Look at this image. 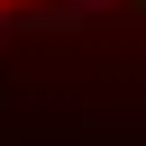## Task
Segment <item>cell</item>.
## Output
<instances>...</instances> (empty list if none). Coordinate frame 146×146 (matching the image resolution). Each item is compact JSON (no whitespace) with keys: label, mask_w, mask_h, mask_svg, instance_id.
Segmentation results:
<instances>
[{"label":"cell","mask_w":146,"mask_h":146,"mask_svg":"<svg viewBox=\"0 0 146 146\" xmlns=\"http://www.w3.org/2000/svg\"><path fill=\"white\" fill-rule=\"evenodd\" d=\"M0 110H9V91H0Z\"/></svg>","instance_id":"obj_1"},{"label":"cell","mask_w":146,"mask_h":146,"mask_svg":"<svg viewBox=\"0 0 146 146\" xmlns=\"http://www.w3.org/2000/svg\"><path fill=\"white\" fill-rule=\"evenodd\" d=\"M0 18H9V0H0Z\"/></svg>","instance_id":"obj_2"}]
</instances>
